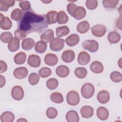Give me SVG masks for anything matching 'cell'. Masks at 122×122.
<instances>
[{"mask_svg": "<svg viewBox=\"0 0 122 122\" xmlns=\"http://www.w3.org/2000/svg\"><path fill=\"white\" fill-rule=\"evenodd\" d=\"M21 19L18 23V28L27 34L37 32L41 33L48 27L46 15L36 13L31 9L23 11Z\"/></svg>", "mask_w": 122, "mask_h": 122, "instance_id": "obj_1", "label": "cell"}, {"mask_svg": "<svg viewBox=\"0 0 122 122\" xmlns=\"http://www.w3.org/2000/svg\"><path fill=\"white\" fill-rule=\"evenodd\" d=\"M95 88L93 84L91 83L84 84L81 88V95L85 99H89L92 97L94 94Z\"/></svg>", "mask_w": 122, "mask_h": 122, "instance_id": "obj_2", "label": "cell"}, {"mask_svg": "<svg viewBox=\"0 0 122 122\" xmlns=\"http://www.w3.org/2000/svg\"><path fill=\"white\" fill-rule=\"evenodd\" d=\"M82 47L91 52H95L99 49V44L98 42L93 40H88L84 41L81 44Z\"/></svg>", "mask_w": 122, "mask_h": 122, "instance_id": "obj_3", "label": "cell"}, {"mask_svg": "<svg viewBox=\"0 0 122 122\" xmlns=\"http://www.w3.org/2000/svg\"><path fill=\"white\" fill-rule=\"evenodd\" d=\"M79 93L75 91H70L66 95L67 103L71 106L77 105L80 102Z\"/></svg>", "mask_w": 122, "mask_h": 122, "instance_id": "obj_4", "label": "cell"}, {"mask_svg": "<svg viewBox=\"0 0 122 122\" xmlns=\"http://www.w3.org/2000/svg\"><path fill=\"white\" fill-rule=\"evenodd\" d=\"M65 41L62 39L55 38L50 42V47L51 50L59 51L62 50L64 46Z\"/></svg>", "mask_w": 122, "mask_h": 122, "instance_id": "obj_5", "label": "cell"}, {"mask_svg": "<svg viewBox=\"0 0 122 122\" xmlns=\"http://www.w3.org/2000/svg\"><path fill=\"white\" fill-rule=\"evenodd\" d=\"M92 34L95 37H101L104 35L106 31V28L102 24H96L91 28Z\"/></svg>", "mask_w": 122, "mask_h": 122, "instance_id": "obj_6", "label": "cell"}, {"mask_svg": "<svg viewBox=\"0 0 122 122\" xmlns=\"http://www.w3.org/2000/svg\"><path fill=\"white\" fill-rule=\"evenodd\" d=\"M11 96L16 101L21 100L24 97V91L21 87L19 85L14 86L11 90Z\"/></svg>", "mask_w": 122, "mask_h": 122, "instance_id": "obj_7", "label": "cell"}, {"mask_svg": "<svg viewBox=\"0 0 122 122\" xmlns=\"http://www.w3.org/2000/svg\"><path fill=\"white\" fill-rule=\"evenodd\" d=\"M28 74V69L24 67L17 68L13 71V75L18 79H22L27 77Z\"/></svg>", "mask_w": 122, "mask_h": 122, "instance_id": "obj_8", "label": "cell"}, {"mask_svg": "<svg viewBox=\"0 0 122 122\" xmlns=\"http://www.w3.org/2000/svg\"><path fill=\"white\" fill-rule=\"evenodd\" d=\"M41 60L40 57L36 54H31L29 56L28 59V64L31 67L37 68L41 64Z\"/></svg>", "mask_w": 122, "mask_h": 122, "instance_id": "obj_9", "label": "cell"}, {"mask_svg": "<svg viewBox=\"0 0 122 122\" xmlns=\"http://www.w3.org/2000/svg\"><path fill=\"white\" fill-rule=\"evenodd\" d=\"M91 57L89 53L87 52L82 51L79 53L77 61L79 64L81 65H85L87 64L90 61Z\"/></svg>", "mask_w": 122, "mask_h": 122, "instance_id": "obj_10", "label": "cell"}, {"mask_svg": "<svg viewBox=\"0 0 122 122\" xmlns=\"http://www.w3.org/2000/svg\"><path fill=\"white\" fill-rule=\"evenodd\" d=\"M0 27L1 29L4 30H10L12 27V22L8 17H4L0 13Z\"/></svg>", "mask_w": 122, "mask_h": 122, "instance_id": "obj_11", "label": "cell"}, {"mask_svg": "<svg viewBox=\"0 0 122 122\" xmlns=\"http://www.w3.org/2000/svg\"><path fill=\"white\" fill-rule=\"evenodd\" d=\"M97 99L101 103H106L110 100V94L107 91L102 90L98 93Z\"/></svg>", "mask_w": 122, "mask_h": 122, "instance_id": "obj_12", "label": "cell"}, {"mask_svg": "<svg viewBox=\"0 0 122 122\" xmlns=\"http://www.w3.org/2000/svg\"><path fill=\"white\" fill-rule=\"evenodd\" d=\"M44 61L46 64L52 66L55 65L58 63V58L55 54L49 53L45 56Z\"/></svg>", "mask_w": 122, "mask_h": 122, "instance_id": "obj_13", "label": "cell"}, {"mask_svg": "<svg viewBox=\"0 0 122 122\" xmlns=\"http://www.w3.org/2000/svg\"><path fill=\"white\" fill-rule=\"evenodd\" d=\"M54 32L51 29L46 30L40 36L41 40L46 43L51 42L54 38Z\"/></svg>", "mask_w": 122, "mask_h": 122, "instance_id": "obj_14", "label": "cell"}, {"mask_svg": "<svg viewBox=\"0 0 122 122\" xmlns=\"http://www.w3.org/2000/svg\"><path fill=\"white\" fill-rule=\"evenodd\" d=\"M75 58V53L72 50H67L63 52L61 59L63 61L66 63L71 62Z\"/></svg>", "mask_w": 122, "mask_h": 122, "instance_id": "obj_15", "label": "cell"}, {"mask_svg": "<svg viewBox=\"0 0 122 122\" xmlns=\"http://www.w3.org/2000/svg\"><path fill=\"white\" fill-rule=\"evenodd\" d=\"M86 11L85 9L82 6L77 7L74 10L72 17L76 20H81L85 17Z\"/></svg>", "mask_w": 122, "mask_h": 122, "instance_id": "obj_16", "label": "cell"}, {"mask_svg": "<svg viewBox=\"0 0 122 122\" xmlns=\"http://www.w3.org/2000/svg\"><path fill=\"white\" fill-rule=\"evenodd\" d=\"M56 73L60 77L65 78L70 73V69L65 65H60L56 69Z\"/></svg>", "mask_w": 122, "mask_h": 122, "instance_id": "obj_17", "label": "cell"}, {"mask_svg": "<svg viewBox=\"0 0 122 122\" xmlns=\"http://www.w3.org/2000/svg\"><path fill=\"white\" fill-rule=\"evenodd\" d=\"M80 112L84 118H89L93 114V109L90 106H84L81 109Z\"/></svg>", "mask_w": 122, "mask_h": 122, "instance_id": "obj_18", "label": "cell"}, {"mask_svg": "<svg viewBox=\"0 0 122 122\" xmlns=\"http://www.w3.org/2000/svg\"><path fill=\"white\" fill-rule=\"evenodd\" d=\"M79 36L76 34H72L69 36L65 40L66 44L70 47L76 45L79 42Z\"/></svg>", "mask_w": 122, "mask_h": 122, "instance_id": "obj_19", "label": "cell"}, {"mask_svg": "<svg viewBox=\"0 0 122 122\" xmlns=\"http://www.w3.org/2000/svg\"><path fill=\"white\" fill-rule=\"evenodd\" d=\"M90 70L95 73H100L103 71V66L101 62L94 61L90 65Z\"/></svg>", "mask_w": 122, "mask_h": 122, "instance_id": "obj_20", "label": "cell"}, {"mask_svg": "<svg viewBox=\"0 0 122 122\" xmlns=\"http://www.w3.org/2000/svg\"><path fill=\"white\" fill-rule=\"evenodd\" d=\"M97 116L101 120H106L108 118L109 113L108 110L104 107H100L97 110Z\"/></svg>", "mask_w": 122, "mask_h": 122, "instance_id": "obj_21", "label": "cell"}, {"mask_svg": "<svg viewBox=\"0 0 122 122\" xmlns=\"http://www.w3.org/2000/svg\"><path fill=\"white\" fill-rule=\"evenodd\" d=\"M66 119L68 122H78L79 117L77 112L74 110H70L66 114Z\"/></svg>", "mask_w": 122, "mask_h": 122, "instance_id": "obj_22", "label": "cell"}, {"mask_svg": "<svg viewBox=\"0 0 122 122\" xmlns=\"http://www.w3.org/2000/svg\"><path fill=\"white\" fill-rule=\"evenodd\" d=\"M34 44V41L32 39L28 38L23 40L21 43V47L24 50L29 51L33 48Z\"/></svg>", "mask_w": 122, "mask_h": 122, "instance_id": "obj_23", "label": "cell"}, {"mask_svg": "<svg viewBox=\"0 0 122 122\" xmlns=\"http://www.w3.org/2000/svg\"><path fill=\"white\" fill-rule=\"evenodd\" d=\"M90 29V24L87 21H82L77 26V30L81 34L86 33Z\"/></svg>", "mask_w": 122, "mask_h": 122, "instance_id": "obj_24", "label": "cell"}, {"mask_svg": "<svg viewBox=\"0 0 122 122\" xmlns=\"http://www.w3.org/2000/svg\"><path fill=\"white\" fill-rule=\"evenodd\" d=\"M15 4V1L12 0H0V10L7 11L10 7L13 6Z\"/></svg>", "mask_w": 122, "mask_h": 122, "instance_id": "obj_25", "label": "cell"}, {"mask_svg": "<svg viewBox=\"0 0 122 122\" xmlns=\"http://www.w3.org/2000/svg\"><path fill=\"white\" fill-rule=\"evenodd\" d=\"M14 114L9 111L3 112L0 116V121L1 122H12L14 120Z\"/></svg>", "mask_w": 122, "mask_h": 122, "instance_id": "obj_26", "label": "cell"}, {"mask_svg": "<svg viewBox=\"0 0 122 122\" xmlns=\"http://www.w3.org/2000/svg\"><path fill=\"white\" fill-rule=\"evenodd\" d=\"M8 49L11 52H15L20 48V40L16 38H13L9 43L8 45Z\"/></svg>", "mask_w": 122, "mask_h": 122, "instance_id": "obj_27", "label": "cell"}, {"mask_svg": "<svg viewBox=\"0 0 122 122\" xmlns=\"http://www.w3.org/2000/svg\"><path fill=\"white\" fill-rule=\"evenodd\" d=\"M107 39L110 43L115 44L120 41L121 35L116 31H111L108 34Z\"/></svg>", "mask_w": 122, "mask_h": 122, "instance_id": "obj_28", "label": "cell"}, {"mask_svg": "<svg viewBox=\"0 0 122 122\" xmlns=\"http://www.w3.org/2000/svg\"><path fill=\"white\" fill-rule=\"evenodd\" d=\"M26 60V54L24 52H20L17 53L14 57V62L18 65L22 64L25 63Z\"/></svg>", "mask_w": 122, "mask_h": 122, "instance_id": "obj_29", "label": "cell"}, {"mask_svg": "<svg viewBox=\"0 0 122 122\" xmlns=\"http://www.w3.org/2000/svg\"><path fill=\"white\" fill-rule=\"evenodd\" d=\"M70 32V29L67 26L58 27L56 29V34L58 37L66 36Z\"/></svg>", "mask_w": 122, "mask_h": 122, "instance_id": "obj_30", "label": "cell"}, {"mask_svg": "<svg viewBox=\"0 0 122 122\" xmlns=\"http://www.w3.org/2000/svg\"><path fill=\"white\" fill-rule=\"evenodd\" d=\"M47 44L46 42L41 41H37L35 45V50L39 53H43L47 50Z\"/></svg>", "mask_w": 122, "mask_h": 122, "instance_id": "obj_31", "label": "cell"}, {"mask_svg": "<svg viewBox=\"0 0 122 122\" xmlns=\"http://www.w3.org/2000/svg\"><path fill=\"white\" fill-rule=\"evenodd\" d=\"M57 20L59 24H64L68 21L69 17L64 11L61 10L58 13Z\"/></svg>", "mask_w": 122, "mask_h": 122, "instance_id": "obj_32", "label": "cell"}, {"mask_svg": "<svg viewBox=\"0 0 122 122\" xmlns=\"http://www.w3.org/2000/svg\"><path fill=\"white\" fill-rule=\"evenodd\" d=\"M57 12L55 10H51L49 11L46 15L48 23L50 24H52L56 23L57 21Z\"/></svg>", "mask_w": 122, "mask_h": 122, "instance_id": "obj_33", "label": "cell"}, {"mask_svg": "<svg viewBox=\"0 0 122 122\" xmlns=\"http://www.w3.org/2000/svg\"><path fill=\"white\" fill-rule=\"evenodd\" d=\"M51 101L56 103H61L63 102V97L62 94L58 92H54L50 96Z\"/></svg>", "mask_w": 122, "mask_h": 122, "instance_id": "obj_34", "label": "cell"}, {"mask_svg": "<svg viewBox=\"0 0 122 122\" xmlns=\"http://www.w3.org/2000/svg\"><path fill=\"white\" fill-rule=\"evenodd\" d=\"M119 2V1L117 0H104L102 1V4L106 9H114Z\"/></svg>", "mask_w": 122, "mask_h": 122, "instance_id": "obj_35", "label": "cell"}, {"mask_svg": "<svg viewBox=\"0 0 122 122\" xmlns=\"http://www.w3.org/2000/svg\"><path fill=\"white\" fill-rule=\"evenodd\" d=\"M23 15L22 10L20 9H15L13 10L10 14V18L12 20L18 21L21 19Z\"/></svg>", "mask_w": 122, "mask_h": 122, "instance_id": "obj_36", "label": "cell"}, {"mask_svg": "<svg viewBox=\"0 0 122 122\" xmlns=\"http://www.w3.org/2000/svg\"><path fill=\"white\" fill-rule=\"evenodd\" d=\"M74 74L77 78L83 79L87 74V71L84 67H78L75 69Z\"/></svg>", "mask_w": 122, "mask_h": 122, "instance_id": "obj_37", "label": "cell"}, {"mask_svg": "<svg viewBox=\"0 0 122 122\" xmlns=\"http://www.w3.org/2000/svg\"><path fill=\"white\" fill-rule=\"evenodd\" d=\"M59 85V82L58 80L53 78H50L48 79L46 81V86L47 87L51 90H53L56 89Z\"/></svg>", "mask_w": 122, "mask_h": 122, "instance_id": "obj_38", "label": "cell"}, {"mask_svg": "<svg viewBox=\"0 0 122 122\" xmlns=\"http://www.w3.org/2000/svg\"><path fill=\"white\" fill-rule=\"evenodd\" d=\"M0 40L4 43H9L13 38L12 34L10 32H3L1 33L0 36Z\"/></svg>", "mask_w": 122, "mask_h": 122, "instance_id": "obj_39", "label": "cell"}, {"mask_svg": "<svg viewBox=\"0 0 122 122\" xmlns=\"http://www.w3.org/2000/svg\"><path fill=\"white\" fill-rule=\"evenodd\" d=\"M40 76L36 73H30L28 77V81L30 85H36L39 81Z\"/></svg>", "mask_w": 122, "mask_h": 122, "instance_id": "obj_40", "label": "cell"}, {"mask_svg": "<svg viewBox=\"0 0 122 122\" xmlns=\"http://www.w3.org/2000/svg\"><path fill=\"white\" fill-rule=\"evenodd\" d=\"M110 78L114 82H120L122 80V75L119 71H114L111 73Z\"/></svg>", "mask_w": 122, "mask_h": 122, "instance_id": "obj_41", "label": "cell"}, {"mask_svg": "<svg viewBox=\"0 0 122 122\" xmlns=\"http://www.w3.org/2000/svg\"><path fill=\"white\" fill-rule=\"evenodd\" d=\"M51 73V70L48 67H43L39 71V74L40 77L43 78L49 77Z\"/></svg>", "mask_w": 122, "mask_h": 122, "instance_id": "obj_42", "label": "cell"}, {"mask_svg": "<svg viewBox=\"0 0 122 122\" xmlns=\"http://www.w3.org/2000/svg\"><path fill=\"white\" fill-rule=\"evenodd\" d=\"M58 115L57 110L53 107H49L46 111V115L50 119H54Z\"/></svg>", "mask_w": 122, "mask_h": 122, "instance_id": "obj_43", "label": "cell"}, {"mask_svg": "<svg viewBox=\"0 0 122 122\" xmlns=\"http://www.w3.org/2000/svg\"><path fill=\"white\" fill-rule=\"evenodd\" d=\"M86 6L90 10L95 9L98 6V1L96 0H87L86 1Z\"/></svg>", "mask_w": 122, "mask_h": 122, "instance_id": "obj_44", "label": "cell"}, {"mask_svg": "<svg viewBox=\"0 0 122 122\" xmlns=\"http://www.w3.org/2000/svg\"><path fill=\"white\" fill-rule=\"evenodd\" d=\"M19 6L23 11H26L31 9L30 3L28 0L20 1L19 3Z\"/></svg>", "mask_w": 122, "mask_h": 122, "instance_id": "obj_45", "label": "cell"}, {"mask_svg": "<svg viewBox=\"0 0 122 122\" xmlns=\"http://www.w3.org/2000/svg\"><path fill=\"white\" fill-rule=\"evenodd\" d=\"M27 35V34L24 31L20 30L17 29L14 31V36L15 38L19 40H22L24 39Z\"/></svg>", "mask_w": 122, "mask_h": 122, "instance_id": "obj_46", "label": "cell"}, {"mask_svg": "<svg viewBox=\"0 0 122 122\" xmlns=\"http://www.w3.org/2000/svg\"><path fill=\"white\" fill-rule=\"evenodd\" d=\"M77 7V5L74 3H70L67 6V10L68 12V13L71 16H72L73 13Z\"/></svg>", "mask_w": 122, "mask_h": 122, "instance_id": "obj_47", "label": "cell"}, {"mask_svg": "<svg viewBox=\"0 0 122 122\" xmlns=\"http://www.w3.org/2000/svg\"><path fill=\"white\" fill-rule=\"evenodd\" d=\"M0 72L3 73L6 71L7 69V65L5 62L0 61Z\"/></svg>", "mask_w": 122, "mask_h": 122, "instance_id": "obj_48", "label": "cell"}, {"mask_svg": "<svg viewBox=\"0 0 122 122\" xmlns=\"http://www.w3.org/2000/svg\"><path fill=\"white\" fill-rule=\"evenodd\" d=\"M0 87L1 88H2L5 84L6 81L5 78L1 75H0Z\"/></svg>", "mask_w": 122, "mask_h": 122, "instance_id": "obj_49", "label": "cell"}, {"mask_svg": "<svg viewBox=\"0 0 122 122\" xmlns=\"http://www.w3.org/2000/svg\"><path fill=\"white\" fill-rule=\"evenodd\" d=\"M122 16H121L117 20L116 22V26L117 28L119 29L120 30H122Z\"/></svg>", "mask_w": 122, "mask_h": 122, "instance_id": "obj_50", "label": "cell"}, {"mask_svg": "<svg viewBox=\"0 0 122 122\" xmlns=\"http://www.w3.org/2000/svg\"><path fill=\"white\" fill-rule=\"evenodd\" d=\"M20 121H25V122H27V121L24 119H22V118H20L19 120H17V122H20Z\"/></svg>", "mask_w": 122, "mask_h": 122, "instance_id": "obj_51", "label": "cell"}, {"mask_svg": "<svg viewBox=\"0 0 122 122\" xmlns=\"http://www.w3.org/2000/svg\"><path fill=\"white\" fill-rule=\"evenodd\" d=\"M41 2H44V3H50L51 2V1H41Z\"/></svg>", "mask_w": 122, "mask_h": 122, "instance_id": "obj_52", "label": "cell"}]
</instances>
